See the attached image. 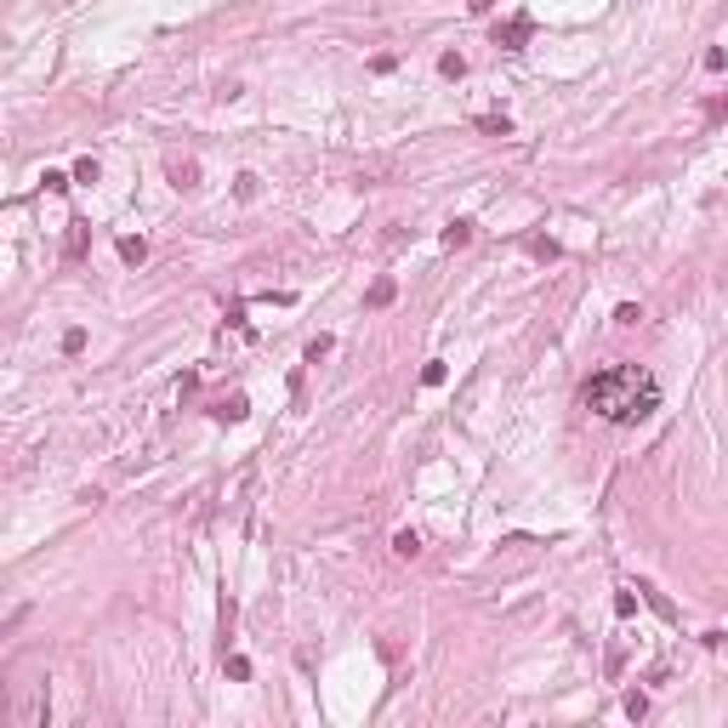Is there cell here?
<instances>
[{
    "instance_id": "10",
    "label": "cell",
    "mask_w": 728,
    "mask_h": 728,
    "mask_svg": "<svg viewBox=\"0 0 728 728\" xmlns=\"http://www.w3.org/2000/svg\"><path fill=\"white\" fill-rule=\"evenodd\" d=\"M438 69H444L450 80H461V74H466V57H461V52H444V57H438Z\"/></svg>"
},
{
    "instance_id": "11",
    "label": "cell",
    "mask_w": 728,
    "mask_h": 728,
    "mask_svg": "<svg viewBox=\"0 0 728 728\" xmlns=\"http://www.w3.org/2000/svg\"><path fill=\"white\" fill-rule=\"evenodd\" d=\"M245 410H250V404H245V399H239V393H234V399H228V404H217V415H222V421H245Z\"/></svg>"
},
{
    "instance_id": "1",
    "label": "cell",
    "mask_w": 728,
    "mask_h": 728,
    "mask_svg": "<svg viewBox=\"0 0 728 728\" xmlns=\"http://www.w3.org/2000/svg\"><path fill=\"white\" fill-rule=\"evenodd\" d=\"M580 404L592 415H604V421L631 427V421H643V415L660 410V381L643 364H609V370H597L580 387Z\"/></svg>"
},
{
    "instance_id": "7",
    "label": "cell",
    "mask_w": 728,
    "mask_h": 728,
    "mask_svg": "<svg viewBox=\"0 0 728 728\" xmlns=\"http://www.w3.org/2000/svg\"><path fill=\"white\" fill-rule=\"evenodd\" d=\"M478 131H490V137H506V131H512V120H506V114H484V120H478Z\"/></svg>"
},
{
    "instance_id": "12",
    "label": "cell",
    "mask_w": 728,
    "mask_h": 728,
    "mask_svg": "<svg viewBox=\"0 0 728 728\" xmlns=\"http://www.w3.org/2000/svg\"><path fill=\"white\" fill-rule=\"evenodd\" d=\"M63 250H69V256L85 250V222H69V245H63Z\"/></svg>"
},
{
    "instance_id": "5",
    "label": "cell",
    "mask_w": 728,
    "mask_h": 728,
    "mask_svg": "<svg viewBox=\"0 0 728 728\" xmlns=\"http://www.w3.org/2000/svg\"><path fill=\"white\" fill-rule=\"evenodd\" d=\"M393 552H399V558H415V552H421V535H415V529H399V535H393Z\"/></svg>"
},
{
    "instance_id": "8",
    "label": "cell",
    "mask_w": 728,
    "mask_h": 728,
    "mask_svg": "<svg viewBox=\"0 0 728 728\" xmlns=\"http://www.w3.org/2000/svg\"><path fill=\"white\" fill-rule=\"evenodd\" d=\"M466 239H473V222H450V228H444V245H450V250L466 245Z\"/></svg>"
},
{
    "instance_id": "3",
    "label": "cell",
    "mask_w": 728,
    "mask_h": 728,
    "mask_svg": "<svg viewBox=\"0 0 728 728\" xmlns=\"http://www.w3.org/2000/svg\"><path fill=\"white\" fill-rule=\"evenodd\" d=\"M120 256H125L131 268H137V262H148V239H143V234H125V239H120Z\"/></svg>"
},
{
    "instance_id": "17",
    "label": "cell",
    "mask_w": 728,
    "mask_h": 728,
    "mask_svg": "<svg viewBox=\"0 0 728 728\" xmlns=\"http://www.w3.org/2000/svg\"><path fill=\"white\" fill-rule=\"evenodd\" d=\"M490 6H495V0H466V12H490Z\"/></svg>"
},
{
    "instance_id": "15",
    "label": "cell",
    "mask_w": 728,
    "mask_h": 728,
    "mask_svg": "<svg viewBox=\"0 0 728 728\" xmlns=\"http://www.w3.org/2000/svg\"><path fill=\"white\" fill-rule=\"evenodd\" d=\"M228 677L245 683V677H250V660H245V655H228Z\"/></svg>"
},
{
    "instance_id": "14",
    "label": "cell",
    "mask_w": 728,
    "mask_h": 728,
    "mask_svg": "<svg viewBox=\"0 0 728 728\" xmlns=\"http://www.w3.org/2000/svg\"><path fill=\"white\" fill-rule=\"evenodd\" d=\"M637 319H643V308H637V302H620V308H615V324H637Z\"/></svg>"
},
{
    "instance_id": "13",
    "label": "cell",
    "mask_w": 728,
    "mask_h": 728,
    "mask_svg": "<svg viewBox=\"0 0 728 728\" xmlns=\"http://www.w3.org/2000/svg\"><path fill=\"white\" fill-rule=\"evenodd\" d=\"M643 711H649V694L631 689V694H626V717H643Z\"/></svg>"
},
{
    "instance_id": "4",
    "label": "cell",
    "mask_w": 728,
    "mask_h": 728,
    "mask_svg": "<svg viewBox=\"0 0 728 728\" xmlns=\"http://www.w3.org/2000/svg\"><path fill=\"white\" fill-rule=\"evenodd\" d=\"M194 177H199L194 159H171V183H177V188H194Z\"/></svg>"
},
{
    "instance_id": "2",
    "label": "cell",
    "mask_w": 728,
    "mask_h": 728,
    "mask_svg": "<svg viewBox=\"0 0 728 728\" xmlns=\"http://www.w3.org/2000/svg\"><path fill=\"white\" fill-rule=\"evenodd\" d=\"M529 34H535V23H529V17H512V23L495 34V46H506V52H524V40H529Z\"/></svg>"
},
{
    "instance_id": "16",
    "label": "cell",
    "mask_w": 728,
    "mask_h": 728,
    "mask_svg": "<svg viewBox=\"0 0 728 728\" xmlns=\"http://www.w3.org/2000/svg\"><path fill=\"white\" fill-rule=\"evenodd\" d=\"M74 183H97V159H80L74 165Z\"/></svg>"
},
{
    "instance_id": "6",
    "label": "cell",
    "mask_w": 728,
    "mask_h": 728,
    "mask_svg": "<svg viewBox=\"0 0 728 728\" xmlns=\"http://www.w3.org/2000/svg\"><path fill=\"white\" fill-rule=\"evenodd\" d=\"M444 359H433V364H421V387H444Z\"/></svg>"
},
{
    "instance_id": "9",
    "label": "cell",
    "mask_w": 728,
    "mask_h": 728,
    "mask_svg": "<svg viewBox=\"0 0 728 728\" xmlns=\"http://www.w3.org/2000/svg\"><path fill=\"white\" fill-rule=\"evenodd\" d=\"M393 302V279H376L370 285V308H387Z\"/></svg>"
}]
</instances>
